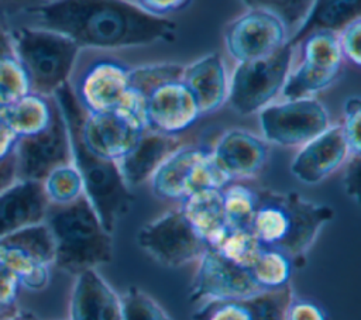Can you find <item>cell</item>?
Returning a JSON list of instances; mask_svg holds the SVG:
<instances>
[{
	"label": "cell",
	"mask_w": 361,
	"mask_h": 320,
	"mask_svg": "<svg viewBox=\"0 0 361 320\" xmlns=\"http://www.w3.org/2000/svg\"><path fill=\"white\" fill-rule=\"evenodd\" d=\"M182 82L192 93L200 114L214 113L227 101L228 75L219 52L183 65Z\"/></svg>",
	"instance_id": "cell-23"
},
{
	"label": "cell",
	"mask_w": 361,
	"mask_h": 320,
	"mask_svg": "<svg viewBox=\"0 0 361 320\" xmlns=\"http://www.w3.org/2000/svg\"><path fill=\"white\" fill-rule=\"evenodd\" d=\"M358 18H361V0H313L306 17L289 37L288 44L293 47L314 31L337 34L343 27Z\"/></svg>",
	"instance_id": "cell-27"
},
{
	"label": "cell",
	"mask_w": 361,
	"mask_h": 320,
	"mask_svg": "<svg viewBox=\"0 0 361 320\" xmlns=\"http://www.w3.org/2000/svg\"><path fill=\"white\" fill-rule=\"evenodd\" d=\"M343 58L337 37L330 31H314L293 45V58L282 99L316 97L340 76Z\"/></svg>",
	"instance_id": "cell-7"
},
{
	"label": "cell",
	"mask_w": 361,
	"mask_h": 320,
	"mask_svg": "<svg viewBox=\"0 0 361 320\" xmlns=\"http://www.w3.org/2000/svg\"><path fill=\"white\" fill-rule=\"evenodd\" d=\"M258 121L268 144L286 148H300L331 125L327 109L316 97L271 103L258 111Z\"/></svg>",
	"instance_id": "cell-10"
},
{
	"label": "cell",
	"mask_w": 361,
	"mask_h": 320,
	"mask_svg": "<svg viewBox=\"0 0 361 320\" xmlns=\"http://www.w3.org/2000/svg\"><path fill=\"white\" fill-rule=\"evenodd\" d=\"M293 268L295 265L286 254L262 247L250 272L261 290H275L289 285Z\"/></svg>",
	"instance_id": "cell-29"
},
{
	"label": "cell",
	"mask_w": 361,
	"mask_h": 320,
	"mask_svg": "<svg viewBox=\"0 0 361 320\" xmlns=\"http://www.w3.org/2000/svg\"><path fill=\"white\" fill-rule=\"evenodd\" d=\"M6 103L0 99V120H1V117H3V113H4V110H6Z\"/></svg>",
	"instance_id": "cell-46"
},
{
	"label": "cell",
	"mask_w": 361,
	"mask_h": 320,
	"mask_svg": "<svg viewBox=\"0 0 361 320\" xmlns=\"http://www.w3.org/2000/svg\"><path fill=\"white\" fill-rule=\"evenodd\" d=\"M226 226L228 230H251L257 210V190L230 182L221 187Z\"/></svg>",
	"instance_id": "cell-28"
},
{
	"label": "cell",
	"mask_w": 361,
	"mask_h": 320,
	"mask_svg": "<svg viewBox=\"0 0 361 320\" xmlns=\"http://www.w3.org/2000/svg\"><path fill=\"white\" fill-rule=\"evenodd\" d=\"M120 299L123 320H171L158 302L137 286H130Z\"/></svg>",
	"instance_id": "cell-34"
},
{
	"label": "cell",
	"mask_w": 361,
	"mask_h": 320,
	"mask_svg": "<svg viewBox=\"0 0 361 320\" xmlns=\"http://www.w3.org/2000/svg\"><path fill=\"white\" fill-rule=\"evenodd\" d=\"M210 156L228 182L257 176L269 156V144L244 128L226 131L210 149Z\"/></svg>",
	"instance_id": "cell-17"
},
{
	"label": "cell",
	"mask_w": 361,
	"mask_h": 320,
	"mask_svg": "<svg viewBox=\"0 0 361 320\" xmlns=\"http://www.w3.org/2000/svg\"><path fill=\"white\" fill-rule=\"evenodd\" d=\"M14 55L11 31L7 28L3 18H0V59Z\"/></svg>",
	"instance_id": "cell-44"
},
{
	"label": "cell",
	"mask_w": 361,
	"mask_h": 320,
	"mask_svg": "<svg viewBox=\"0 0 361 320\" xmlns=\"http://www.w3.org/2000/svg\"><path fill=\"white\" fill-rule=\"evenodd\" d=\"M228 261L250 269L262 250L252 230H228L214 247Z\"/></svg>",
	"instance_id": "cell-32"
},
{
	"label": "cell",
	"mask_w": 361,
	"mask_h": 320,
	"mask_svg": "<svg viewBox=\"0 0 361 320\" xmlns=\"http://www.w3.org/2000/svg\"><path fill=\"white\" fill-rule=\"evenodd\" d=\"M30 82L16 55L0 59V99L10 104L30 93Z\"/></svg>",
	"instance_id": "cell-35"
},
{
	"label": "cell",
	"mask_w": 361,
	"mask_h": 320,
	"mask_svg": "<svg viewBox=\"0 0 361 320\" xmlns=\"http://www.w3.org/2000/svg\"><path fill=\"white\" fill-rule=\"evenodd\" d=\"M180 145L178 135L147 128L131 149L117 161L124 182L134 187L149 180L158 166Z\"/></svg>",
	"instance_id": "cell-24"
},
{
	"label": "cell",
	"mask_w": 361,
	"mask_h": 320,
	"mask_svg": "<svg viewBox=\"0 0 361 320\" xmlns=\"http://www.w3.org/2000/svg\"><path fill=\"white\" fill-rule=\"evenodd\" d=\"M54 240L45 223L25 227L0 238V266L18 281L39 265L54 264Z\"/></svg>",
	"instance_id": "cell-20"
},
{
	"label": "cell",
	"mask_w": 361,
	"mask_h": 320,
	"mask_svg": "<svg viewBox=\"0 0 361 320\" xmlns=\"http://www.w3.org/2000/svg\"><path fill=\"white\" fill-rule=\"evenodd\" d=\"M3 320H37V317L30 313V312H21V310H16L11 314H8L6 319Z\"/></svg>",
	"instance_id": "cell-45"
},
{
	"label": "cell",
	"mask_w": 361,
	"mask_h": 320,
	"mask_svg": "<svg viewBox=\"0 0 361 320\" xmlns=\"http://www.w3.org/2000/svg\"><path fill=\"white\" fill-rule=\"evenodd\" d=\"M262 290L252 279L250 269L228 261L217 250L207 248L197 259L189 299L192 303H204L248 297Z\"/></svg>",
	"instance_id": "cell-15"
},
{
	"label": "cell",
	"mask_w": 361,
	"mask_h": 320,
	"mask_svg": "<svg viewBox=\"0 0 361 320\" xmlns=\"http://www.w3.org/2000/svg\"><path fill=\"white\" fill-rule=\"evenodd\" d=\"M247 8L262 10L276 17L288 30L289 37L306 17L313 0H240Z\"/></svg>",
	"instance_id": "cell-33"
},
{
	"label": "cell",
	"mask_w": 361,
	"mask_h": 320,
	"mask_svg": "<svg viewBox=\"0 0 361 320\" xmlns=\"http://www.w3.org/2000/svg\"><path fill=\"white\" fill-rule=\"evenodd\" d=\"M14 55L23 65L32 93L54 96L69 83L80 47L63 34L25 25L11 30Z\"/></svg>",
	"instance_id": "cell-5"
},
{
	"label": "cell",
	"mask_w": 361,
	"mask_h": 320,
	"mask_svg": "<svg viewBox=\"0 0 361 320\" xmlns=\"http://www.w3.org/2000/svg\"><path fill=\"white\" fill-rule=\"evenodd\" d=\"M360 121H361V100L358 96H351L344 101L343 123L338 124L348 144L351 155H358L361 151Z\"/></svg>",
	"instance_id": "cell-36"
},
{
	"label": "cell",
	"mask_w": 361,
	"mask_h": 320,
	"mask_svg": "<svg viewBox=\"0 0 361 320\" xmlns=\"http://www.w3.org/2000/svg\"><path fill=\"white\" fill-rule=\"evenodd\" d=\"M14 155L17 178L37 182L56 166L72 162L69 130L58 103L51 124L37 135L17 140Z\"/></svg>",
	"instance_id": "cell-13"
},
{
	"label": "cell",
	"mask_w": 361,
	"mask_h": 320,
	"mask_svg": "<svg viewBox=\"0 0 361 320\" xmlns=\"http://www.w3.org/2000/svg\"><path fill=\"white\" fill-rule=\"evenodd\" d=\"M21 289L16 273L4 266H0V314L8 316L16 312L18 292Z\"/></svg>",
	"instance_id": "cell-38"
},
{
	"label": "cell",
	"mask_w": 361,
	"mask_h": 320,
	"mask_svg": "<svg viewBox=\"0 0 361 320\" xmlns=\"http://www.w3.org/2000/svg\"><path fill=\"white\" fill-rule=\"evenodd\" d=\"M293 297L289 285L262 290L248 297L210 300L193 313V320H285L286 309Z\"/></svg>",
	"instance_id": "cell-19"
},
{
	"label": "cell",
	"mask_w": 361,
	"mask_h": 320,
	"mask_svg": "<svg viewBox=\"0 0 361 320\" xmlns=\"http://www.w3.org/2000/svg\"><path fill=\"white\" fill-rule=\"evenodd\" d=\"M69 320H123L120 295L96 269L75 276Z\"/></svg>",
	"instance_id": "cell-21"
},
{
	"label": "cell",
	"mask_w": 361,
	"mask_h": 320,
	"mask_svg": "<svg viewBox=\"0 0 361 320\" xmlns=\"http://www.w3.org/2000/svg\"><path fill=\"white\" fill-rule=\"evenodd\" d=\"M138 245L159 264L178 268L197 261L209 248L180 209L169 210L141 227Z\"/></svg>",
	"instance_id": "cell-11"
},
{
	"label": "cell",
	"mask_w": 361,
	"mask_h": 320,
	"mask_svg": "<svg viewBox=\"0 0 361 320\" xmlns=\"http://www.w3.org/2000/svg\"><path fill=\"white\" fill-rule=\"evenodd\" d=\"M31 25L56 31L80 49H123L175 39L176 24L130 0H51L28 11Z\"/></svg>",
	"instance_id": "cell-1"
},
{
	"label": "cell",
	"mask_w": 361,
	"mask_h": 320,
	"mask_svg": "<svg viewBox=\"0 0 361 320\" xmlns=\"http://www.w3.org/2000/svg\"><path fill=\"white\" fill-rule=\"evenodd\" d=\"M149 183L157 197L180 202L196 190L221 189L230 182L213 162L209 148L180 145L158 166Z\"/></svg>",
	"instance_id": "cell-9"
},
{
	"label": "cell",
	"mask_w": 361,
	"mask_h": 320,
	"mask_svg": "<svg viewBox=\"0 0 361 320\" xmlns=\"http://www.w3.org/2000/svg\"><path fill=\"white\" fill-rule=\"evenodd\" d=\"M147 130L144 120L128 110L85 113L79 120V137L94 155L118 161Z\"/></svg>",
	"instance_id": "cell-14"
},
{
	"label": "cell",
	"mask_w": 361,
	"mask_h": 320,
	"mask_svg": "<svg viewBox=\"0 0 361 320\" xmlns=\"http://www.w3.org/2000/svg\"><path fill=\"white\" fill-rule=\"evenodd\" d=\"M44 223L54 240V264L78 275L113 259V237L85 196L63 204H49Z\"/></svg>",
	"instance_id": "cell-4"
},
{
	"label": "cell",
	"mask_w": 361,
	"mask_h": 320,
	"mask_svg": "<svg viewBox=\"0 0 361 320\" xmlns=\"http://www.w3.org/2000/svg\"><path fill=\"white\" fill-rule=\"evenodd\" d=\"M182 70H183V65L173 63V62L148 63V65L130 68V72H128L130 90L133 96L142 103L144 96L155 86L173 79H180Z\"/></svg>",
	"instance_id": "cell-31"
},
{
	"label": "cell",
	"mask_w": 361,
	"mask_h": 320,
	"mask_svg": "<svg viewBox=\"0 0 361 320\" xmlns=\"http://www.w3.org/2000/svg\"><path fill=\"white\" fill-rule=\"evenodd\" d=\"M142 106L147 128L171 135L188 130L202 116L182 78L151 89L144 96Z\"/></svg>",
	"instance_id": "cell-16"
},
{
	"label": "cell",
	"mask_w": 361,
	"mask_h": 320,
	"mask_svg": "<svg viewBox=\"0 0 361 320\" xmlns=\"http://www.w3.org/2000/svg\"><path fill=\"white\" fill-rule=\"evenodd\" d=\"M344 175H343V185L345 193L358 202L360 199V154L350 155L345 161Z\"/></svg>",
	"instance_id": "cell-41"
},
{
	"label": "cell",
	"mask_w": 361,
	"mask_h": 320,
	"mask_svg": "<svg viewBox=\"0 0 361 320\" xmlns=\"http://www.w3.org/2000/svg\"><path fill=\"white\" fill-rule=\"evenodd\" d=\"M337 44L344 62L358 68L361 63L360 38H361V18L343 27L337 34Z\"/></svg>",
	"instance_id": "cell-37"
},
{
	"label": "cell",
	"mask_w": 361,
	"mask_h": 320,
	"mask_svg": "<svg viewBox=\"0 0 361 320\" xmlns=\"http://www.w3.org/2000/svg\"><path fill=\"white\" fill-rule=\"evenodd\" d=\"M293 58V47L288 42L272 55L235 63L228 78L227 103L241 116L261 111L281 96Z\"/></svg>",
	"instance_id": "cell-8"
},
{
	"label": "cell",
	"mask_w": 361,
	"mask_h": 320,
	"mask_svg": "<svg viewBox=\"0 0 361 320\" xmlns=\"http://www.w3.org/2000/svg\"><path fill=\"white\" fill-rule=\"evenodd\" d=\"M330 206L314 203L296 192H257V210L251 226L262 247L286 254L302 266L305 255L322 228L333 219Z\"/></svg>",
	"instance_id": "cell-2"
},
{
	"label": "cell",
	"mask_w": 361,
	"mask_h": 320,
	"mask_svg": "<svg viewBox=\"0 0 361 320\" xmlns=\"http://www.w3.org/2000/svg\"><path fill=\"white\" fill-rule=\"evenodd\" d=\"M51 0H0V18L11 17L18 13H28L37 6L48 3Z\"/></svg>",
	"instance_id": "cell-42"
},
{
	"label": "cell",
	"mask_w": 361,
	"mask_h": 320,
	"mask_svg": "<svg viewBox=\"0 0 361 320\" xmlns=\"http://www.w3.org/2000/svg\"><path fill=\"white\" fill-rule=\"evenodd\" d=\"M47 200L52 206H63L83 196V183L73 162L52 169L41 182Z\"/></svg>",
	"instance_id": "cell-30"
},
{
	"label": "cell",
	"mask_w": 361,
	"mask_h": 320,
	"mask_svg": "<svg viewBox=\"0 0 361 320\" xmlns=\"http://www.w3.org/2000/svg\"><path fill=\"white\" fill-rule=\"evenodd\" d=\"M55 109L54 96L48 97L30 92L7 104L1 120L17 140L27 138L42 133L51 124Z\"/></svg>",
	"instance_id": "cell-26"
},
{
	"label": "cell",
	"mask_w": 361,
	"mask_h": 320,
	"mask_svg": "<svg viewBox=\"0 0 361 320\" xmlns=\"http://www.w3.org/2000/svg\"><path fill=\"white\" fill-rule=\"evenodd\" d=\"M285 320H327L324 310L313 300L293 297L290 299Z\"/></svg>",
	"instance_id": "cell-39"
},
{
	"label": "cell",
	"mask_w": 361,
	"mask_h": 320,
	"mask_svg": "<svg viewBox=\"0 0 361 320\" xmlns=\"http://www.w3.org/2000/svg\"><path fill=\"white\" fill-rule=\"evenodd\" d=\"M190 3L192 0H135V4L144 11L162 18L186 8Z\"/></svg>",
	"instance_id": "cell-40"
},
{
	"label": "cell",
	"mask_w": 361,
	"mask_h": 320,
	"mask_svg": "<svg viewBox=\"0 0 361 320\" xmlns=\"http://www.w3.org/2000/svg\"><path fill=\"white\" fill-rule=\"evenodd\" d=\"M48 207L41 182L17 179L0 193V238L44 223Z\"/></svg>",
	"instance_id": "cell-22"
},
{
	"label": "cell",
	"mask_w": 361,
	"mask_h": 320,
	"mask_svg": "<svg viewBox=\"0 0 361 320\" xmlns=\"http://www.w3.org/2000/svg\"><path fill=\"white\" fill-rule=\"evenodd\" d=\"M288 39L289 32L276 17L255 8H247L224 31L226 51L235 63L267 58Z\"/></svg>",
	"instance_id": "cell-12"
},
{
	"label": "cell",
	"mask_w": 361,
	"mask_h": 320,
	"mask_svg": "<svg viewBox=\"0 0 361 320\" xmlns=\"http://www.w3.org/2000/svg\"><path fill=\"white\" fill-rule=\"evenodd\" d=\"M7 316H3V314H0V320H3V319H6Z\"/></svg>",
	"instance_id": "cell-47"
},
{
	"label": "cell",
	"mask_w": 361,
	"mask_h": 320,
	"mask_svg": "<svg viewBox=\"0 0 361 320\" xmlns=\"http://www.w3.org/2000/svg\"><path fill=\"white\" fill-rule=\"evenodd\" d=\"M179 209L209 248H214L220 242L227 231L221 189L196 190L180 200Z\"/></svg>",
	"instance_id": "cell-25"
},
{
	"label": "cell",
	"mask_w": 361,
	"mask_h": 320,
	"mask_svg": "<svg viewBox=\"0 0 361 320\" xmlns=\"http://www.w3.org/2000/svg\"><path fill=\"white\" fill-rule=\"evenodd\" d=\"M17 162L14 152L0 161V193L17 180Z\"/></svg>",
	"instance_id": "cell-43"
},
{
	"label": "cell",
	"mask_w": 361,
	"mask_h": 320,
	"mask_svg": "<svg viewBox=\"0 0 361 320\" xmlns=\"http://www.w3.org/2000/svg\"><path fill=\"white\" fill-rule=\"evenodd\" d=\"M351 155L338 124L299 148L290 164L292 175L306 185H316L341 168Z\"/></svg>",
	"instance_id": "cell-18"
},
{
	"label": "cell",
	"mask_w": 361,
	"mask_h": 320,
	"mask_svg": "<svg viewBox=\"0 0 361 320\" xmlns=\"http://www.w3.org/2000/svg\"><path fill=\"white\" fill-rule=\"evenodd\" d=\"M130 66L110 56L83 58L82 51L69 87L85 113L128 110L144 118V106L130 90Z\"/></svg>",
	"instance_id": "cell-6"
},
{
	"label": "cell",
	"mask_w": 361,
	"mask_h": 320,
	"mask_svg": "<svg viewBox=\"0 0 361 320\" xmlns=\"http://www.w3.org/2000/svg\"><path fill=\"white\" fill-rule=\"evenodd\" d=\"M66 121L72 162L83 183V196L92 204L103 226L113 233L118 220L130 210L134 200L131 187L124 182L116 161L104 159L90 152L79 137V120L83 114L69 85L54 94Z\"/></svg>",
	"instance_id": "cell-3"
}]
</instances>
